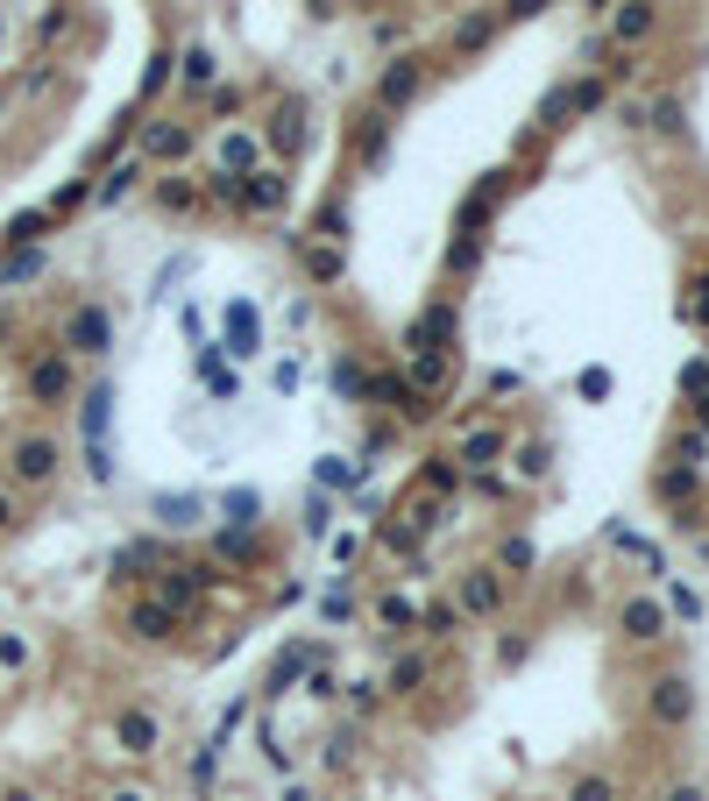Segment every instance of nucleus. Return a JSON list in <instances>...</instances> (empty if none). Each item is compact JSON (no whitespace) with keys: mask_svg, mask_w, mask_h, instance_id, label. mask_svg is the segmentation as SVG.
<instances>
[{"mask_svg":"<svg viewBox=\"0 0 709 801\" xmlns=\"http://www.w3.org/2000/svg\"><path fill=\"white\" fill-rule=\"evenodd\" d=\"M114 745H121L128 759H149V752H156V716H149V709H121V716H114Z\"/></svg>","mask_w":709,"mask_h":801,"instance_id":"f257e3e1","label":"nucleus"},{"mask_svg":"<svg viewBox=\"0 0 709 801\" xmlns=\"http://www.w3.org/2000/svg\"><path fill=\"white\" fill-rule=\"evenodd\" d=\"M688 709H695V688H688L681 674H660V681H653V724H681Z\"/></svg>","mask_w":709,"mask_h":801,"instance_id":"f03ea898","label":"nucleus"},{"mask_svg":"<svg viewBox=\"0 0 709 801\" xmlns=\"http://www.w3.org/2000/svg\"><path fill=\"white\" fill-rule=\"evenodd\" d=\"M284 199H291V178H277V171H249V178H242V206L284 213Z\"/></svg>","mask_w":709,"mask_h":801,"instance_id":"7ed1b4c3","label":"nucleus"},{"mask_svg":"<svg viewBox=\"0 0 709 801\" xmlns=\"http://www.w3.org/2000/svg\"><path fill=\"white\" fill-rule=\"evenodd\" d=\"M497 603H504V582H497V568L461 575V610H468V617H490Z\"/></svg>","mask_w":709,"mask_h":801,"instance_id":"20e7f679","label":"nucleus"},{"mask_svg":"<svg viewBox=\"0 0 709 801\" xmlns=\"http://www.w3.org/2000/svg\"><path fill=\"white\" fill-rule=\"evenodd\" d=\"M447 334H454V305H433L419 327H405V355H433Z\"/></svg>","mask_w":709,"mask_h":801,"instance_id":"39448f33","label":"nucleus"},{"mask_svg":"<svg viewBox=\"0 0 709 801\" xmlns=\"http://www.w3.org/2000/svg\"><path fill=\"white\" fill-rule=\"evenodd\" d=\"M419 78H426V71H419V57H398V64H390V71H383V86H376V100H383V107H405V100L419 93Z\"/></svg>","mask_w":709,"mask_h":801,"instance_id":"423d86ee","label":"nucleus"},{"mask_svg":"<svg viewBox=\"0 0 709 801\" xmlns=\"http://www.w3.org/2000/svg\"><path fill=\"white\" fill-rule=\"evenodd\" d=\"M199 582H206L199 568H171L164 582H156V603H164L171 617H185V610H192V596H199Z\"/></svg>","mask_w":709,"mask_h":801,"instance_id":"0eeeda50","label":"nucleus"},{"mask_svg":"<svg viewBox=\"0 0 709 801\" xmlns=\"http://www.w3.org/2000/svg\"><path fill=\"white\" fill-rule=\"evenodd\" d=\"M15 475H22V483H50V475H57V447L50 440H22L15 447Z\"/></svg>","mask_w":709,"mask_h":801,"instance_id":"6e6552de","label":"nucleus"},{"mask_svg":"<svg viewBox=\"0 0 709 801\" xmlns=\"http://www.w3.org/2000/svg\"><path fill=\"white\" fill-rule=\"evenodd\" d=\"M171 624H178V617H171L164 603H135V610H128V631L142 638V646H156V638H171Z\"/></svg>","mask_w":709,"mask_h":801,"instance_id":"1a4fd4ad","label":"nucleus"},{"mask_svg":"<svg viewBox=\"0 0 709 801\" xmlns=\"http://www.w3.org/2000/svg\"><path fill=\"white\" fill-rule=\"evenodd\" d=\"M660 624H667V610H660V603H646V596H639V603H624V631H632L639 646H653V638H667Z\"/></svg>","mask_w":709,"mask_h":801,"instance_id":"9d476101","label":"nucleus"},{"mask_svg":"<svg viewBox=\"0 0 709 801\" xmlns=\"http://www.w3.org/2000/svg\"><path fill=\"white\" fill-rule=\"evenodd\" d=\"M454 454L483 468V461H497V454H504V433H490V426H461V440H454Z\"/></svg>","mask_w":709,"mask_h":801,"instance_id":"9b49d317","label":"nucleus"},{"mask_svg":"<svg viewBox=\"0 0 709 801\" xmlns=\"http://www.w3.org/2000/svg\"><path fill=\"white\" fill-rule=\"evenodd\" d=\"M256 171V135H227L220 142V178H249Z\"/></svg>","mask_w":709,"mask_h":801,"instance_id":"f8f14e48","label":"nucleus"},{"mask_svg":"<svg viewBox=\"0 0 709 801\" xmlns=\"http://www.w3.org/2000/svg\"><path fill=\"white\" fill-rule=\"evenodd\" d=\"M71 348L100 355V348H107V312H71Z\"/></svg>","mask_w":709,"mask_h":801,"instance_id":"ddd939ff","label":"nucleus"},{"mask_svg":"<svg viewBox=\"0 0 709 801\" xmlns=\"http://www.w3.org/2000/svg\"><path fill=\"white\" fill-rule=\"evenodd\" d=\"M454 376V362H447V348H433V355H412V390H440Z\"/></svg>","mask_w":709,"mask_h":801,"instance_id":"4468645a","label":"nucleus"},{"mask_svg":"<svg viewBox=\"0 0 709 801\" xmlns=\"http://www.w3.org/2000/svg\"><path fill=\"white\" fill-rule=\"evenodd\" d=\"M653 29V8H646V0H624V8H617V43H639Z\"/></svg>","mask_w":709,"mask_h":801,"instance_id":"2eb2a0df","label":"nucleus"},{"mask_svg":"<svg viewBox=\"0 0 709 801\" xmlns=\"http://www.w3.org/2000/svg\"><path fill=\"white\" fill-rule=\"evenodd\" d=\"M227 334H234V355H256V312L249 305H227Z\"/></svg>","mask_w":709,"mask_h":801,"instance_id":"dca6fc26","label":"nucleus"},{"mask_svg":"<svg viewBox=\"0 0 709 801\" xmlns=\"http://www.w3.org/2000/svg\"><path fill=\"white\" fill-rule=\"evenodd\" d=\"M29 390H36V397H64V390H71V369H64V362H36Z\"/></svg>","mask_w":709,"mask_h":801,"instance_id":"f3484780","label":"nucleus"},{"mask_svg":"<svg viewBox=\"0 0 709 801\" xmlns=\"http://www.w3.org/2000/svg\"><path fill=\"white\" fill-rule=\"evenodd\" d=\"M376 617H383L390 631H412V624H419V610H412V596H398V589H390V596L376 603Z\"/></svg>","mask_w":709,"mask_h":801,"instance_id":"a211bd4d","label":"nucleus"},{"mask_svg":"<svg viewBox=\"0 0 709 801\" xmlns=\"http://www.w3.org/2000/svg\"><path fill=\"white\" fill-rule=\"evenodd\" d=\"M490 29H497V15H468V22L454 29V50H483V43H490Z\"/></svg>","mask_w":709,"mask_h":801,"instance_id":"6ab92c4d","label":"nucleus"},{"mask_svg":"<svg viewBox=\"0 0 709 801\" xmlns=\"http://www.w3.org/2000/svg\"><path fill=\"white\" fill-rule=\"evenodd\" d=\"M192 149V128H149V156H185Z\"/></svg>","mask_w":709,"mask_h":801,"instance_id":"aec40b11","label":"nucleus"},{"mask_svg":"<svg viewBox=\"0 0 709 801\" xmlns=\"http://www.w3.org/2000/svg\"><path fill=\"white\" fill-rule=\"evenodd\" d=\"M561 107H568V114H589V107H603V78H582V86H568V93H561Z\"/></svg>","mask_w":709,"mask_h":801,"instance_id":"412c9836","label":"nucleus"},{"mask_svg":"<svg viewBox=\"0 0 709 801\" xmlns=\"http://www.w3.org/2000/svg\"><path fill=\"white\" fill-rule=\"evenodd\" d=\"M305 270H312V284H334V277H341V249H334V242H327V249H312Z\"/></svg>","mask_w":709,"mask_h":801,"instance_id":"4be33fe9","label":"nucleus"},{"mask_svg":"<svg viewBox=\"0 0 709 801\" xmlns=\"http://www.w3.org/2000/svg\"><path fill=\"white\" fill-rule=\"evenodd\" d=\"M419 681H426V660H419V653H405L398 667H390V681H383V688H398V695H405V688H419Z\"/></svg>","mask_w":709,"mask_h":801,"instance_id":"5701e85b","label":"nucleus"},{"mask_svg":"<svg viewBox=\"0 0 709 801\" xmlns=\"http://www.w3.org/2000/svg\"><path fill=\"white\" fill-rule=\"evenodd\" d=\"M568 801H617V787H610L603 773H582V780L568 787Z\"/></svg>","mask_w":709,"mask_h":801,"instance_id":"b1692460","label":"nucleus"},{"mask_svg":"<svg viewBox=\"0 0 709 801\" xmlns=\"http://www.w3.org/2000/svg\"><path fill=\"white\" fill-rule=\"evenodd\" d=\"M270 142H277V149H298V142H305V128H298V107L270 121Z\"/></svg>","mask_w":709,"mask_h":801,"instance_id":"393cba45","label":"nucleus"},{"mask_svg":"<svg viewBox=\"0 0 709 801\" xmlns=\"http://www.w3.org/2000/svg\"><path fill=\"white\" fill-rule=\"evenodd\" d=\"M667 610H674V617H688V624H695V617H702V596H695V589H688V582H674V589H667Z\"/></svg>","mask_w":709,"mask_h":801,"instance_id":"a878e982","label":"nucleus"},{"mask_svg":"<svg viewBox=\"0 0 709 801\" xmlns=\"http://www.w3.org/2000/svg\"><path fill=\"white\" fill-rule=\"evenodd\" d=\"M426 631H433V638H454V631H461V610H454V603H433V610H426Z\"/></svg>","mask_w":709,"mask_h":801,"instance_id":"bb28decb","label":"nucleus"},{"mask_svg":"<svg viewBox=\"0 0 709 801\" xmlns=\"http://www.w3.org/2000/svg\"><path fill=\"white\" fill-rule=\"evenodd\" d=\"M213 71H220V64H213L206 50H185V86H213Z\"/></svg>","mask_w":709,"mask_h":801,"instance_id":"cd10ccee","label":"nucleus"},{"mask_svg":"<svg viewBox=\"0 0 709 801\" xmlns=\"http://www.w3.org/2000/svg\"><path fill=\"white\" fill-rule=\"evenodd\" d=\"M383 142H390V121H383V114H369V128H362V156H369V164L383 156Z\"/></svg>","mask_w":709,"mask_h":801,"instance_id":"c85d7f7f","label":"nucleus"},{"mask_svg":"<svg viewBox=\"0 0 709 801\" xmlns=\"http://www.w3.org/2000/svg\"><path fill=\"white\" fill-rule=\"evenodd\" d=\"M192 511H199L192 497H164V504H156V518H164V525H192Z\"/></svg>","mask_w":709,"mask_h":801,"instance_id":"c756f323","label":"nucleus"},{"mask_svg":"<svg viewBox=\"0 0 709 801\" xmlns=\"http://www.w3.org/2000/svg\"><path fill=\"white\" fill-rule=\"evenodd\" d=\"M454 483H461V468H447V461H433V468H426V490H440V497H447Z\"/></svg>","mask_w":709,"mask_h":801,"instance_id":"7c9ffc66","label":"nucleus"},{"mask_svg":"<svg viewBox=\"0 0 709 801\" xmlns=\"http://www.w3.org/2000/svg\"><path fill=\"white\" fill-rule=\"evenodd\" d=\"M688 490H695L688 468H667V475H660V497H688Z\"/></svg>","mask_w":709,"mask_h":801,"instance_id":"2f4dec72","label":"nucleus"},{"mask_svg":"<svg viewBox=\"0 0 709 801\" xmlns=\"http://www.w3.org/2000/svg\"><path fill=\"white\" fill-rule=\"evenodd\" d=\"M135 178H142V171H135V164H121V171H114V178H107V185H100V199H121V192H128V185H135Z\"/></svg>","mask_w":709,"mask_h":801,"instance_id":"473e14b6","label":"nucleus"},{"mask_svg":"<svg viewBox=\"0 0 709 801\" xmlns=\"http://www.w3.org/2000/svg\"><path fill=\"white\" fill-rule=\"evenodd\" d=\"M298 674H305V653H284L277 674H270V688H284V681H298Z\"/></svg>","mask_w":709,"mask_h":801,"instance_id":"72a5a7b5","label":"nucleus"},{"mask_svg":"<svg viewBox=\"0 0 709 801\" xmlns=\"http://www.w3.org/2000/svg\"><path fill=\"white\" fill-rule=\"evenodd\" d=\"M681 390H695V397H709V362H688V369H681Z\"/></svg>","mask_w":709,"mask_h":801,"instance_id":"f704fd0d","label":"nucleus"},{"mask_svg":"<svg viewBox=\"0 0 709 801\" xmlns=\"http://www.w3.org/2000/svg\"><path fill=\"white\" fill-rule=\"evenodd\" d=\"M653 128H667V135H674V128H681V100H660V107H653Z\"/></svg>","mask_w":709,"mask_h":801,"instance_id":"c9c22d12","label":"nucleus"},{"mask_svg":"<svg viewBox=\"0 0 709 801\" xmlns=\"http://www.w3.org/2000/svg\"><path fill=\"white\" fill-rule=\"evenodd\" d=\"M518 475H546V447H518Z\"/></svg>","mask_w":709,"mask_h":801,"instance_id":"e433bc0d","label":"nucleus"},{"mask_svg":"<svg viewBox=\"0 0 709 801\" xmlns=\"http://www.w3.org/2000/svg\"><path fill=\"white\" fill-rule=\"evenodd\" d=\"M320 483H341V490H348V483H355V468H348V461H320Z\"/></svg>","mask_w":709,"mask_h":801,"instance_id":"4c0bfd02","label":"nucleus"},{"mask_svg":"<svg viewBox=\"0 0 709 801\" xmlns=\"http://www.w3.org/2000/svg\"><path fill=\"white\" fill-rule=\"evenodd\" d=\"M504 568H532V546L525 539H504Z\"/></svg>","mask_w":709,"mask_h":801,"instance_id":"58836bf2","label":"nucleus"},{"mask_svg":"<svg viewBox=\"0 0 709 801\" xmlns=\"http://www.w3.org/2000/svg\"><path fill=\"white\" fill-rule=\"evenodd\" d=\"M29 660V646H22V638H0V667H22Z\"/></svg>","mask_w":709,"mask_h":801,"instance_id":"ea45409f","label":"nucleus"},{"mask_svg":"<svg viewBox=\"0 0 709 801\" xmlns=\"http://www.w3.org/2000/svg\"><path fill=\"white\" fill-rule=\"evenodd\" d=\"M334 390H362V369L355 362H334Z\"/></svg>","mask_w":709,"mask_h":801,"instance_id":"a19ab883","label":"nucleus"},{"mask_svg":"<svg viewBox=\"0 0 709 801\" xmlns=\"http://www.w3.org/2000/svg\"><path fill=\"white\" fill-rule=\"evenodd\" d=\"M376 695H383V688H376V681H355V695H348V702H355V709H362V716H369V709H376Z\"/></svg>","mask_w":709,"mask_h":801,"instance_id":"79ce46f5","label":"nucleus"},{"mask_svg":"<svg viewBox=\"0 0 709 801\" xmlns=\"http://www.w3.org/2000/svg\"><path fill=\"white\" fill-rule=\"evenodd\" d=\"M681 319H709V277L695 284V305H681Z\"/></svg>","mask_w":709,"mask_h":801,"instance_id":"37998d69","label":"nucleus"},{"mask_svg":"<svg viewBox=\"0 0 709 801\" xmlns=\"http://www.w3.org/2000/svg\"><path fill=\"white\" fill-rule=\"evenodd\" d=\"M667 801H702V794H695V787H674V794H667Z\"/></svg>","mask_w":709,"mask_h":801,"instance_id":"c03bdc74","label":"nucleus"},{"mask_svg":"<svg viewBox=\"0 0 709 801\" xmlns=\"http://www.w3.org/2000/svg\"><path fill=\"white\" fill-rule=\"evenodd\" d=\"M8 518H15V504H8V497H0V525H8Z\"/></svg>","mask_w":709,"mask_h":801,"instance_id":"a18cd8bd","label":"nucleus"},{"mask_svg":"<svg viewBox=\"0 0 709 801\" xmlns=\"http://www.w3.org/2000/svg\"><path fill=\"white\" fill-rule=\"evenodd\" d=\"M114 801H142V794H135V787H121V794H114Z\"/></svg>","mask_w":709,"mask_h":801,"instance_id":"49530a36","label":"nucleus"}]
</instances>
